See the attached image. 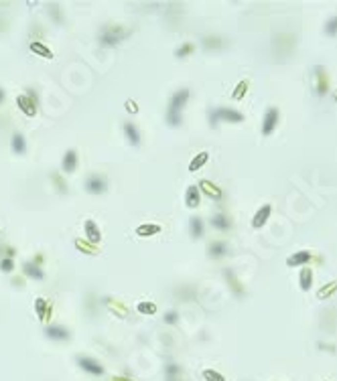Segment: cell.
Returning a JSON list of instances; mask_svg holds the SVG:
<instances>
[{
	"label": "cell",
	"instance_id": "cell-6",
	"mask_svg": "<svg viewBox=\"0 0 337 381\" xmlns=\"http://www.w3.org/2000/svg\"><path fill=\"white\" fill-rule=\"evenodd\" d=\"M45 337L51 339V341L63 343V341H69L71 333H69V329H65V326H61V324H49L45 329Z\"/></svg>",
	"mask_w": 337,
	"mask_h": 381
},
{
	"label": "cell",
	"instance_id": "cell-4",
	"mask_svg": "<svg viewBox=\"0 0 337 381\" xmlns=\"http://www.w3.org/2000/svg\"><path fill=\"white\" fill-rule=\"evenodd\" d=\"M75 361H77V367H79V369H84V371H86V373H90V375H102V373H104L102 363H100V361H96L93 357H88V355H77V357H75Z\"/></svg>",
	"mask_w": 337,
	"mask_h": 381
},
{
	"label": "cell",
	"instance_id": "cell-24",
	"mask_svg": "<svg viewBox=\"0 0 337 381\" xmlns=\"http://www.w3.org/2000/svg\"><path fill=\"white\" fill-rule=\"evenodd\" d=\"M29 47H31L33 53H37V55H41V57H45V59H53V51H51L47 45H43L41 41H33Z\"/></svg>",
	"mask_w": 337,
	"mask_h": 381
},
{
	"label": "cell",
	"instance_id": "cell-36",
	"mask_svg": "<svg viewBox=\"0 0 337 381\" xmlns=\"http://www.w3.org/2000/svg\"><path fill=\"white\" fill-rule=\"evenodd\" d=\"M225 278H227V282H230L232 286H234V290H236V294L238 296H242V288H240V284H238V280H236V276L232 274L230 270H225Z\"/></svg>",
	"mask_w": 337,
	"mask_h": 381
},
{
	"label": "cell",
	"instance_id": "cell-41",
	"mask_svg": "<svg viewBox=\"0 0 337 381\" xmlns=\"http://www.w3.org/2000/svg\"><path fill=\"white\" fill-rule=\"evenodd\" d=\"M126 112H130V114H136V112H138V106H136V102L128 100V102H126Z\"/></svg>",
	"mask_w": 337,
	"mask_h": 381
},
{
	"label": "cell",
	"instance_id": "cell-28",
	"mask_svg": "<svg viewBox=\"0 0 337 381\" xmlns=\"http://www.w3.org/2000/svg\"><path fill=\"white\" fill-rule=\"evenodd\" d=\"M165 122H167V124H169L171 128H177V126H181V124H183V114L167 110V114H165Z\"/></svg>",
	"mask_w": 337,
	"mask_h": 381
},
{
	"label": "cell",
	"instance_id": "cell-5",
	"mask_svg": "<svg viewBox=\"0 0 337 381\" xmlns=\"http://www.w3.org/2000/svg\"><path fill=\"white\" fill-rule=\"evenodd\" d=\"M278 118H280V112L276 107H268L264 118H262V134L264 136H270L274 132V128L278 126Z\"/></svg>",
	"mask_w": 337,
	"mask_h": 381
},
{
	"label": "cell",
	"instance_id": "cell-13",
	"mask_svg": "<svg viewBox=\"0 0 337 381\" xmlns=\"http://www.w3.org/2000/svg\"><path fill=\"white\" fill-rule=\"evenodd\" d=\"M227 252H230V246H227L225 241H211L209 248H207V254H209V257H213V260H220V257L227 255Z\"/></svg>",
	"mask_w": 337,
	"mask_h": 381
},
{
	"label": "cell",
	"instance_id": "cell-32",
	"mask_svg": "<svg viewBox=\"0 0 337 381\" xmlns=\"http://www.w3.org/2000/svg\"><path fill=\"white\" fill-rule=\"evenodd\" d=\"M201 375L205 377V381H225V377H224L222 373H218L215 369H205Z\"/></svg>",
	"mask_w": 337,
	"mask_h": 381
},
{
	"label": "cell",
	"instance_id": "cell-9",
	"mask_svg": "<svg viewBox=\"0 0 337 381\" xmlns=\"http://www.w3.org/2000/svg\"><path fill=\"white\" fill-rule=\"evenodd\" d=\"M84 231H86V235H88V239H90L91 246H98V243L102 241V231H100V227H98L96 221L88 219V221L84 223Z\"/></svg>",
	"mask_w": 337,
	"mask_h": 381
},
{
	"label": "cell",
	"instance_id": "cell-38",
	"mask_svg": "<svg viewBox=\"0 0 337 381\" xmlns=\"http://www.w3.org/2000/svg\"><path fill=\"white\" fill-rule=\"evenodd\" d=\"M179 320V312L177 310H169L165 315V324H177Z\"/></svg>",
	"mask_w": 337,
	"mask_h": 381
},
{
	"label": "cell",
	"instance_id": "cell-43",
	"mask_svg": "<svg viewBox=\"0 0 337 381\" xmlns=\"http://www.w3.org/2000/svg\"><path fill=\"white\" fill-rule=\"evenodd\" d=\"M4 98H6V91H4L2 87H0V104H2V102H4Z\"/></svg>",
	"mask_w": 337,
	"mask_h": 381
},
{
	"label": "cell",
	"instance_id": "cell-26",
	"mask_svg": "<svg viewBox=\"0 0 337 381\" xmlns=\"http://www.w3.org/2000/svg\"><path fill=\"white\" fill-rule=\"evenodd\" d=\"M73 243H75V248H77L79 252H84V254H90V255H98V254H100V250H98L96 246H91V243H88V241H84V239H75Z\"/></svg>",
	"mask_w": 337,
	"mask_h": 381
},
{
	"label": "cell",
	"instance_id": "cell-31",
	"mask_svg": "<svg viewBox=\"0 0 337 381\" xmlns=\"http://www.w3.org/2000/svg\"><path fill=\"white\" fill-rule=\"evenodd\" d=\"M136 310L140 312V315H155L157 312V304L155 302H138V306H136Z\"/></svg>",
	"mask_w": 337,
	"mask_h": 381
},
{
	"label": "cell",
	"instance_id": "cell-3",
	"mask_svg": "<svg viewBox=\"0 0 337 381\" xmlns=\"http://www.w3.org/2000/svg\"><path fill=\"white\" fill-rule=\"evenodd\" d=\"M189 95H191V91L187 89V87H179L177 91H175V93L171 95V100H169V107H167V110L183 114V107L187 106V102H189Z\"/></svg>",
	"mask_w": 337,
	"mask_h": 381
},
{
	"label": "cell",
	"instance_id": "cell-33",
	"mask_svg": "<svg viewBox=\"0 0 337 381\" xmlns=\"http://www.w3.org/2000/svg\"><path fill=\"white\" fill-rule=\"evenodd\" d=\"M51 179L55 181V187L59 189V193H67V185H65V181H63V176L59 174V172H51Z\"/></svg>",
	"mask_w": 337,
	"mask_h": 381
},
{
	"label": "cell",
	"instance_id": "cell-21",
	"mask_svg": "<svg viewBox=\"0 0 337 381\" xmlns=\"http://www.w3.org/2000/svg\"><path fill=\"white\" fill-rule=\"evenodd\" d=\"M189 233H191V237L193 239H201L203 237V219L201 217H197V215H193L191 219H189Z\"/></svg>",
	"mask_w": 337,
	"mask_h": 381
},
{
	"label": "cell",
	"instance_id": "cell-16",
	"mask_svg": "<svg viewBox=\"0 0 337 381\" xmlns=\"http://www.w3.org/2000/svg\"><path fill=\"white\" fill-rule=\"evenodd\" d=\"M163 231V227L157 225V223H142L138 225L136 229H134V233H136L138 237H151V235H157Z\"/></svg>",
	"mask_w": 337,
	"mask_h": 381
},
{
	"label": "cell",
	"instance_id": "cell-2",
	"mask_svg": "<svg viewBox=\"0 0 337 381\" xmlns=\"http://www.w3.org/2000/svg\"><path fill=\"white\" fill-rule=\"evenodd\" d=\"M84 185H86V190L90 195H104L108 189V179L100 172H91Z\"/></svg>",
	"mask_w": 337,
	"mask_h": 381
},
{
	"label": "cell",
	"instance_id": "cell-10",
	"mask_svg": "<svg viewBox=\"0 0 337 381\" xmlns=\"http://www.w3.org/2000/svg\"><path fill=\"white\" fill-rule=\"evenodd\" d=\"M122 130H124V134H126V140L134 146V148H138L140 146V132H138V128H136V124L134 122H124V126H122Z\"/></svg>",
	"mask_w": 337,
	"mask_h": 381
},
{
	"label": "cell",
	"instance_id": "cell-17",
	"mask_svg": "<svg viewBox=\"0 0 337 381\" xmlns=\"http://www.w3.org/2000/svg\"><path fill=\"white\" fill-rule=\"evenodd\" d=\"M311 252H296V254H292V255H289L287 257V266H291V268H294V266H305V264H309L311 262Z\"/></svg>",
	"mask_w": 337,
	"mask_h": 381
},
{
	"label": "cell",
	"instance_id": "cell-40",
	"mask_svg": "<svg viewBox=\"0 0 337 381\" xmlns=\"http://www.w3.org/2000/svg\"><path fill=\"white\" fill-rule=\"evenodd\" d=\"M335 288H337V284H335V282L329 286V288H327V286H325V288H321V290H319V298H327V294H329L331 290H335Z\"/></svg>",
	"mask_w": 337,
	"mask_h": 381
},
{
	"label": "cell",
	"instance_id": "cell-11",
	"mask_svg": "<svg viewBox=\"0 0 337 381\" xmlns=\"http://www.w3.org/2000/svg\"><path fill=\"white\" fill-rule=\"evenodd\" d=\"M199 190H201V193H205L207 197H211L213 201H222V197H224V193H222V189L220 187H215V185H211L209 181H199Z\"/></svg>",
	"mask_w": 337,
	"mask_h": 381
},
{
	"label": "cell",
	"instance_id": "cell-14",
	"mask_svg": "<svg viewBox=\"0 0 337 381\" xmlns=\"http://www.w3.org/2000/svg\"><path fill=\"white\" fill-rule=\"evenodd\" d=\"M77 169V152L73 148H69L65 154H63V160H61V170L63 172H73Z\"/></svg>",
	"mask_w": 337,
	"mask_h": 381
},
{
	"label": "cell",
	"instance_id": "cell-44",
	"mask_svg": "<svg viewBox=\"0 0 337 381\" xmlns=\"http://www.w3.org/2000/svg\"><path fill=\"white\" fill-rule=\"evenodd\" d=\"M110 381H132V379H128V377H112Z\"/></svg>",
	"mask_w": 337,
	"mask_h": 381
},
{
	"label": "cell",
	"instance_id": "cell-39",
	"mask_svg": "<svg viewBox=\"0 0 337 381\" xmlns=\"http://www.w3.org/2000/svg\"><path fill=\"white\" fill-rule=\"evenodd\" d=\"M246 89H248V81H240V84H238V89L234 91V100H240L242 95H244Z\"/></svg>",
	"mask_w": 337,
	"mask_h": 381
},
{
	"label": "cell",
	"instance_id": "cell-7",
	"mask_svg": "<svg viewBox=\"0 0 337 381\" xmlns=\"http://www.w3.org/2000/svg\"><path fill=\"white\" fill-rule=\"evenodd\" d=\"M215 110H218L220 122H232V124H240V122H244V114L234 110V107H215Z\"/></svg>",
	"mask_w": 337,
	"mask_h": 381
},
{
	"label": "cell",
	"instance_id": "cell-37",
	"mask_svg": "<svg viewBox=\"0 0 337 381\" xmlns=\"http://www.w3.org/2000/svg\"><path fill=\"white\" fill-rule=\"evenodd\" d=\"M0 270H2V272H12V270H15V260H12V257H2V260H0Z\"/></svg>",
	"mask_w": 337,
	"mask_h": 381
},
{
	"label": "cell",
	"instance_id": "cell-35",
	"mask_svg": "<svg viewBox=\"0 0 337 381\" xmlns=\"http://www.w3.org/2000/svg\"><path fill=\"white\" fill-rule=\"evenodd\" d=\"M325 33H327L329 37H335V35H337V17H331V19L327 21V24H325Z\"/></svg>",
	"mask_w": 337,
	"mask_h": 381
},
{
	"label": "cell",
	"instance_id": "cell-34",
	"mask_svg": "<svg viewBox=\"0 0 337 381\" xmlns=\"http://www.w3.org/2000/svg\"><path fill=\"white\" fill-rule=\"evenodd\" d=\"M203 45H205V49H220L222 47V41H220V37H205L203 39Z\"/></svg>",
	"mask_w": 337,
	"mask_h": 381
},
{
	"label": "cell",
	"instance_id": "cell-12",
	"mask_svg": "<svg viewBox=\"0 0 337 381\" xmlns=\"http://www.w3.org/2000/svg\"><path fill=\"white\" fill-rule=\"evenodd\" d=\"M270 213H272V207H270V205H262L258 211H256V215L252 217V227H254V229L264 227V223L268 221Z\"/></svg>",
	"mask_w": 337,
	"mask_h": 381
},
{
	"label": "cell",
	"instance_id": "cell-18",
	"mask_svg": "<svg viewBox=\"0 0 337 381\" xmlns=\"http://www.w3.org/2000/svg\"><path fill=\"white\" fill-rule=\"evenodd\" d=\"M35 310H37V317L41 322H47L51 318V304L45 302V298H37V302H35Z\"/></svg>",
	"mask_w": 337,
	"mask_h": 381
},
{
	"label": "cell",
	"instance_id": "cell-45",
	"mask_svg": "<svg viewBox=\"0 0 337 381\" xmlns=\"http://www.w3.org/2000/svg\"><path fill=\"white\" fill-rule=\"evenodd\" d=\"M325 381H327V379H325Z\"/></svg>",
	"mask_w": 337,
	"mask_h": 381
},
{
	"label": "cell",
	"instance_id": "cell-1",
	"mask_svg": "<svg viewBox=\"0 0 337 381\" xmlns=\"http://www.w3.org/2000/svg\"><path fill=\"white\" fill-rule=\"evenodd\" d=\"M130 35L128 29H122L120 24H106L100 33V45L102 47H114L120 41H124Z\"/></svg>",
	"mask_w": 337,
	"mask_h": 381
},
{
	"label": "cell",
	"instance_id": "cell-25",
	"mask_svg": "<svg viewBox=\"0 0 337 381\" xmlns=\"http://www.w3.org/2000/svg\"><path fill=\"white\" fill-rule=\"evenodd\" d=\"M299 280H301V290L303 292L311 290V284H313V272H311V268H303Z\"/></svg>",
	"mask_w": 337,
	"mask_h": 381
},
{
	"label": "cell",
	"instance_id": "cell-42",
	"mask_svg": "<svg viewBox=\"0 0 337 381\" xmlns=\"http://www.w3.org/2000/svg\"><path fill=\"white\" fill-rule=\"evenodd\" d=\"M12 255H15V250H12L10 246H4V255L2 257H12Z\"/></svg>",
	"mask_w": 337,
	"mask_h": 381
},
{
	"label": "cell",
	"instance_id": "cell-22",
	"mask_svg": "<svg viewBox=\"0 0 337 381\" xmlns=\"http://www.w3.org/2000/svg\"><path fill=\"white\" fill-rule=\"evenodd\" d=\"M10 148L15 154H24L26 152V142H24V136L21 132H15L10 138Z\"/></svg>",
	"mask_w": 337,
	"mask_h": 381
},
{
	"label": "cell",
	"instance_id": "cell-19",
	"mask_svg": "<svg viewBox=\"0 0 337 381\" xmlns=\"http://www.w3.org/2000/svg\"><path fill=\"white\" fill-rule=\"evenodd\" d=\"M17 106H19V110L24 116H35L37 114V104L31 102L26 95H19V98H17Z\"/></svg>",
	"mask_w": 337,
	"mask_h": 381
},
{
	"label": "cell",
	"instance_id": "cell-27",
	"mask_svg": "<svg viewBox=\"0 0 337 381\" xmlns=\"http://www.w3.org/2000/svg\"><path fill=\"white\" fill-rule=\"evenodd\" d=\"M207 160H209V154H207V152H199V154L189 162V170H191V172H197L201 167L205 165Z\"/></svg>",
	"mask_w": 337,
	"mask_h": 381
},
{
	"label": "cell",
	"instance_id": "cell-20",
	"mask_svg": "<svg viewBox=\"0 0 337 381\" xmlns=\"http://www.w3.org/2000/svg\"><path fill=\"white\" fill-rule=\"evenodd\" d=\"M183 369L177 365V363H173V361H169L167 365H165V381H183Z\"/></svg>",
	"mask_w": 337,
	"mask_h": 381
},
{
	"label": "cell",
	"instance_id": "cell-30",
	"mask_svg": "<svg viewBox=\"0 0 337 381\" xmlns=\"http://www.w3.org/2000/svg\"><path fill=\"white\" fill-rule=\"evenodd\" d=\"M195 51V45L193 43H183L181 47H177L175 49V57H187V55H191V53Z\"/></svg>",
	"mask_w": 337,
	"mask_h": 381
},
{
	"label": "cell",
	"instance_id": "cell-29",
	"mask_svg": "<svg viewBox=\"0 0 337 381\" xmlns=\"http://www.w3.org/2000/svg\"><path fill=\"white\" fill-rule=\"evenodd\" d=\"M315 73H317V77H319L317 93H319V95H325V91H327V77H325V73H323V67H315Z\"/></svg>",
	"mask_w": 337,
	"mask_h": 381
},
{
	"label": "cell",
	"instance_id": "cell-8",
	"mask_svg": "<svg viewBox=\"0 0 337 381\" xmlns=\"http://www.w3.org/2000/svg\"><path fill=\"white\" fill-rule=\"evenodd\" d=\"M199 203H201V190L197 185H189L185 190V205L189 207V209H197L199 207Z\"/></svg>",
	"mask_w": 337,
	"mask_h": 381
},
{
	"label": "cell",
	"instance_id": "cell-15",
	"mask_svg": "<svg viewBox=\"0 0 337 381\" xmlns=\"http://www.w3.org/2000/svg\"><path fill=\"white\" fill-rule=\"evenodd\" d=\"M22 272H24V276H29L33 280H45V272L41 270V266H37L35 262H24L22 264Z\"/></svg>",
	"mask_w": 337,
	"mask_h": 381
},
{
	"label": "cell",
	"instance_id": "cell-23",
	"mask_svg": "<svg viewBox=\"0 0 337 381\" xmlns=\"http://www.w3.org/2000/svg\"><path fill=\"white\" fill-rule=\"evenodd\" d=\"M211 225H213V229H218V231H227L232 227V221L227 219V215L215 213V215H211Z\"/></svg>",
	"mask_w": 337,
	"mask_h": 381
}]
</instances>
